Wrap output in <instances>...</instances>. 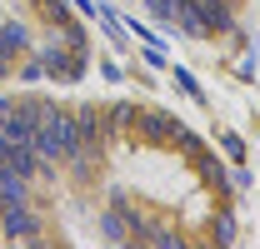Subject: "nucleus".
I'll list each match as a JSON object with an SVG mask.
<instances>
[{
    "label": "nucleus",
    "instance_id": "f257e3e1",
    "mask_svg": "<svg viewBox=\"0 0 260 249\" xmlns=\"http://www.w3.org/2000/svg\"><path fill=\"white\" fill-rule=\"evenodd\" d=\"M0 229H5V239H40V219H35L30 199H0Z\"/></svg>",
    "mask_w": 260,
    "mask_h": 249
},
{
    "label": "nucleus",
    "instance_id": "f03ea898",
    "mask_svg": "<svg viewBox=\"0 0 260 249\" xmlns=\"http://www.w3.org/2000/svg\"><path fill=\"white\" fill-rule=\"evenodd\" d=\"M25 40H30L25 25H0V50H5V55H20V50H25Z\"/></svg>",
    "mask_w": 260,
    "mask_h": 249
},
{
    "label": "nucleus",
    "instance_id": "7ed1b4c3",
    "mask_svg": "<svg viewBox=\"0 0 260 249\" xmlns=\"http://www.w3.org/2000/svg\"><path fill=\"white\" fill-rule=\"evenodd\" d=\"M130 124H135V105H115L110 110V135H125Z\"/></svg>",
    "mask_w": 260,
    "mask_h": 249
},
{
    "label": "nucleus",
    "instance_id": "20e7f679",
    "mask_svg": "<svg viewBox=\"0 0 260 249\" xmlns=\"http://www.w3.org/2000/svg\"><path fill=\"white\" fill-rule=\"evenodd\" d=\"M0 75H10V55L5 50H0Z\"/></svg>",
    "mask_w": 260,
    "mask_h": 249
}]
</instances>
